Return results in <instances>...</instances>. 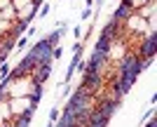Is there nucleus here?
I'll use <instances>...</instances> for the list:
<instances>
[{"instance_id":"obj_2","label":"nucleus","mask_w":157,"mask_h":127,"mask_svg":"<svg viewBox=\"0 0 157 127\" xmlns=\"http://www.w3.org/2000/svg\"><path fill=\"white\" fill-rule=\"evenodd\" d=\"M148 127H157V125H155V120H150V122H148Z\"/></svg>"},{"instance_id":"obj_1","label":"nucleus","mask_w":157,"mask_h":127,"mask_svg":"<svg viewBox=\"0 0 157 127\" xmlns=\"http://www.w3.org/2000/svg\"><path fill=\"white\" fill-rule=\"evenodd\" d=\"M38 106V101L33 97H21V99H10V111L12 115H24V113H33V108Z\"/></svg>"}]
</instances>
